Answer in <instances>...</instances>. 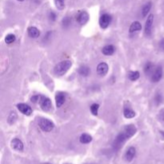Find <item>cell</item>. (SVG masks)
<instances>
[{
	"instance_id": "11",
	"label": "cell",
	"mask_w": 164,
	"mask_h": 164,
	"mask_svg": "<svg viewBox=\"0 0 164 164\" xmlns=\"http://www.w3.org/2000/svg\"><path fill=\"white\" fill-rule=\"evenodd\" d=\"M11 147L14 148L15 150L18 151H22L23 150V143L18 139H14L11 141Z\"/></svg>"
},
{
	"instance_id": "31",
	"label": "cell",
	"mask_w": 164,
	"mask_h": 164,
	"mask_svg": "<svg viewBox=\"0 0 164 164\" xmlns=\"http://www.w3.org/2000/svg\"><path fill=\"white\" fill-rule=\"evenodd\" d=\"M55 18H56V15L54 13V12H51V13H50V18L52 20V21H55Z\"/></svg>"
},
{
	"instance_id": "23",
	"label": "cell",
	"mask_w": 164,
	"mask_h": 164,
	"mask_svg": "<svg viewBox=\"0 0 164 164\" xmlns=\"http://www.w3.org/2000/svg\"><path fill=\"white\" fill-rule=\"evenodd\" d=\"M15 41V35H13V34H9L6 36L5 38V42L7 44H11V43H13V42Z\"/></svg>"
},
{
	"instance_id": "9",
	"label": "cell",
	"mask_w": 164,
	"mask_h": 164,
	"mask_svg": "<svg viewBox=\"0 0 164 164\" xmlns=\"http://www.w3.org/2000/svg\"><path fill=\"white\" fill-rule=\"evenodd\" d=\"M154 22V15L153 14H150L147 17V21H146V24H145V33L146 35H150L151 34V29H152V25H153Z\"/></svg>"
},
{
	"instance_id": "29",
	"label": "cell",
	"mask_w": 164,
	"mask_h": 164,
	"mask_svg": "<svg viewBox=\"0 0 164 164\" xmlns=\"http://www.w3.org/2000/svg\"><path fill=\"white\" fill-rule=\"evenodd\" d=\"M63 25H64V26H68V25L70 23V18H69L68 17L65 18H64V19L63 20Z\"/></svg>"
},
{
	"instance_id": "27",
	"label": "cell",
	"mask_w": 164,
	"mask_h": 164,
	"mask_svg": "<svg viewBox=\"0 0 164 164\" xmlns=\"http://www.w3.org/2000/svg\"><path fill=\"white\" fill-rule=\"evenodd\" d=\"M40 98H41V95H34V96L31 97V100L34 103H38V102L40 100Z\"/></svg>"
},
{
	"instance_id": "35",
	"label": "cell",
	"mask_w": 164,
	"mask_h": 164,
	"mask_svg": "<svg viewBox=\"0 0 164 164\" xmlns=\"http://www.w3.org/2000/svg\"><path fill=\"white\" fill-rule=\"evenodd\" d=\"M44 164H51V163H44Z\"/></svg>"
},
{
	"instance_id": "34",
	"label": "cell",
	"mask_w": 164,
	"mask_h": 164,
	"mask_svg": "<svg viewBox=\"0 0 164 164\" xmlns=\"http://www.w3.org/2000/svg\"><path fill=\"white\" fill-rule=\"evenodd\" d=\"M18 1H19V2H23V1H24V0H18Z\"/></svg>"
},
{
	"instance_id": "1",
	"label": "cell",
	"mask_w": 164,
	"mask_h": 164,
	"mask_svg": "<svg viewBox=\"0 0 164 164\" xmlns=\"http://www.w3.org/2000/svg\"><path fill=\"white\" fill-rule=\"evenodd\" d=\"M72 66V63L70 62V60H64L59 63L55 67L54 71L57 75L59 76H62L64 74H66L68 70L70 69Z\"/></svg>"
},
{
	"instance_id": "17",
	"label": "cell",
	"mask_w": 164,
	"mask_h": 164,
	"mask_svg": "<svg viewBox=\"0 0 164 164\" xmlns=\"http://www.w3.org/2000/svg\"><path fill=\"white\" fill-rule=\"evenodd\" d=\"M141 29H142V26L140 24L139 22L135 21L131 23V27H130L129 31L131 33H134V32L139 31H140Z\"/></svg>"
},
{
	"instance_id": "12",
	"label": "cell",
	"mask_w": 164,
	"mask_h": 164,
	"mask_svg": "<svg viewBox=\"0 0 164 164\" xmlns=\"http://www.w3.org/2000/svg\"><path fill=\"white\" fill-rule=\"evenodd\" d=\"M65 94L63 92H58L55 95V101H56V106L57 107H62V105L65 102Z\"/></svg>"
},
{
	"instance_id": "26",
	"label": "cell",
	"mask_w": 164,
	"mask_h": 164,
	"mask_svg": "<svg viewBox=\"0 0 164 164\" xmlns=\"http://www.w3.org/2000/svg\"><path fill=\"white\" fill-rule=\"evenodd\" d=\"M98 109H99V105L97 103H94L91 106V111L94 115H98Z\"/></svg>"
},
{
	"instance_id": "25",
	"label": "cell",
	"mask_w": 164,
	"mask_h": 164,
	"mask_svg": "<svg viewBox=\"0 0 164 164\" xmlns=\"http://www.w3.org/2000/svg\"><path fill=\"white\" fill-rule=\"evenodd\" d=\"M16 119H17V115L15 114V112H11L9 115V117H8V122L10 124H13Z\"/></svg>"
},
{
	"instance_id": "22",
	"label": "cell",
	"mask_w": 164,
	"mask_h": 164,
	"mask_svg": "<svg viewBox=\"0 0 164 164\" xmlns=\"http://www.w3.org/2000/svg\"><path fill=\"white\" fill-rule=\"evenodd\" d=\"M139 76L140 74L139 71H131L129 73V79L131 81H136Z\"/></svg>"
},
{
	"instance_id": "2",
	"label": "cell",
	"mask_w": 164,
	"mask_h": 164,
	"mask_svg": "<svg viewBox=\"0 0 164 164\" xmlns=\"http://www.w3.org/2000/svg\"><path fill=\"white\" fill-rule=\"evenodd\" d=\"M38 126L41 129L45 131V132H50L51 131L54 127H55V124L53 123L51 120L45 118H40L38 119Z\"/></svg>"
},
{
	"instance_id": "3",
	"label": "cell",
	"mask_w": 164,
	"mask_h": 164,
	"mask_svg": "<svg viewBox=\"0 0 164 164\" xmlns=\"http://www.w3.org/2000/svg\"><path fill=\"white\" fill-rule=\"evenodd\" d=\"M38 104L40 105V107L44 111H49L51 109V107H52V103H51V99L47 98V97L42 96V95H41V98H40V100L38 102Z\"/></svg>"
},
{
	"instance_id": "24",
	"label": "cell",
	"mask_w": 164,
	"mask_h": 164,
	"mask_svg": "<svg viewBox=\"0 0 164 164\" xmlns=\"http://www.w3.org/2000/svg\"><path fill=\"white\" fill-rule=\"evenodd\" d=\"M55 7L59 9V10H63L64 7H65V3H64V0H55Z\"/></svg>"
},
{
	"instance_id": "5",
	"label": "cell",
	"mask_w": 164,
	"mask_h": 164,
	"mask_svg": "<svg viewBox=\"0 0 164 164\" xmlns=\"http://www.w3.org/2000/svg\"><path fill=\"white\" fill-rule=\"evenodd\" d=\"M112 18L108 14H103L99 18V25L102 29H106L111 23Z\"/></svg>"
},
{
	"instance_id": "28",
	"label": "cell",
	"mask_w": 164,
	"mask_h": 164,
	"mask_svg": "<svg viewBox=\"0 0 164 164\" xmlns=\"http://www.w3.org/2000/svg\"><path fill=\"white\" fill-rule=\"evenodd\" d=\"M155 102L157 103V104H159L161 102H162V95L160 94H157L155 95Z\"/></svg>"
},
{
	"instance_id": "19",
	"label": "cell",
	"mask_w": 164,
	"mask_h": 164,
	"mask_svg": "<svg viewBox=\"0 0 164 164\" xmlns=\"http://www.w3.org/2000/svg\"><path fill=\"white\" fill-rule=\"evenodd\" d=\"M144 72L147 75H150V74H153L154 72V65L150 62L148 63L145 65L144 66Z\"/></svg>"
},
{
	"instance_id": "20",
	"label": "cell",
	"mask_w": 164,
	"mask_h": 164,
	"mask_svg": "<svg viewBox=\"0 0 164 164\" xmlns=\"http://www.w3.org/2000/svg\"><path fill=\"white\" fill-rule=\"evenodd\" d=\"M79 73L82 76H87L90 74V68L86 66H82L79 69Z\"/></svg>"
},
{
	"instance_id": "13",
	"label": "cell",
	"mask_w": 164,
	"mask_h": 164,
	"mask_svg": "<svg viewBox=\"0 0 164 164\" xmlns=\"http://www.w3.org/2000/svg\"><path fill=\"white\" fill-rule=\"evenodd\" d=\"M135 153H136V150H135V147H130L128 150H126V154H125V159L127 162H131L132 160L135 155Z\"/></svg>"
},
{
	"instance_id": "21",
	"label": "cell",
	"mask_w": 164,
	"mask_h": 164,
	"mask_svg": "<svg viewBox=\"0 0 164 164\" xmlns=\"http://www.w3.org/2000/svg\"><path fill=\"white\" fill-rule=\"evenodd\" d=\"M150 8H151V3L148 2L147 3H146L143 7V10H142V14H143V17H146L147 14L149 13Z\"/></svg>"
},
{
	"instance_id": "4",
	"label": "cell",
	"mask_w": 164,
	"mask_h": 164,
	"mask_svg": "<svg viewBox=\"0 0 164 164\" xmlns=\"http://www.w3.org/2000/svg\"><path fill=\"white\" fill-rule=\"evenodd\" d=\"M137 129L135 125L133 124H130V125H127L124 127V129L122 131V132L123 133V135L126 136V138L128 139L130 138H131L133 135H135V134L136 133Z\"/></svg>"
},
{
	"instance_id": "30",
	"label": "cell",
	"mask_w": 164,
	"mask_h": 164,
	"mask_svg": "<svg viewBox=\"0 0 164 164\" xmlns=\"http://www.w3.org/2000/svg\"><path fill=\"white\" fill-rule=\"evenodd\" d=\"M159 119H160L162 121H164V109H163V110L159 112Z\"/></svg>"
},
{
	"instance_id": "16",
	"label": "cell",
	"mask_w": 164,
	"mask_h": 164,
	"mask_svg": "<svg viewBox=\"0 0 164 164\" xmlns=\"http://www.w3.org/2000/svg\"><path fill=\"white\" fill-rule=\"evenodd\" d=\"M102 52L105 55H111L115 52V47L112 45L105 46L102 50Z\"/></svg>"
},
{
	"instance_id": "15",
	"label": "cell",
	"mask_w": 164,
	"mask_h": 164,
	"mask_svg": "<svg viewBox=\"0 0 164 164\" xmlns=\"http://www.w3.org/2000/svg\"><path fill=\"white\" fill-rule=\"evenodd\" d=\"M123 115L126 119H132L135 116V112L129 107H125L123 109Z\"/></svg>"
},
{
	"instance_id": "14",
	"label": "cell",
	"mask_w": 164,
	"mask_h": 164,
	"mask_svg": "<svg viewBox=\"0 0 164 164\" xmlns=\"http://www.w3.org/2000/svg\"><path fill=\"white\" fill-rule=\"evenodd\" d=\"M28 35L31 38H38V36L40 35V31L38 28H36L35 27H31L28 28L27 30Z\"/></svg>"
},
{
	"instance_id": "8",
	"label": "cell",
	"mask_w": 164,
	"mask_h": 164,
	"mask_svg": "<svg viewBox=\"0 0 164 164\" xmlns=\"http://www.w3.org/2000/svg\"><path fill=\"white\" fill-rule=\"evenodd\" d=\"M18 110L19 111L23 113V115H31L32 113V109L30 106H28L27 104L25 103H18L17 105Z\"/></svg>"
},
{
	"instance_id": "18",
	"label": "cell",
	"mask_w": 164,
	"mask_h": 164,
	"mask_svg": "<svg viewBox=\"0 0 164 164\" xmlns=\"http://www.w3.org/2000/svg\"><path fill=\"white\" fill-rule=\"evenodd\" d=\"M79 141L81 143L87 144L92 141V137L88 134H83V135H81L80 138H79Z\"/></svg>"
},
{
	"instance_id": "6",
	"label": "cell",
	"mask_w": 164,
	"mask_h": 164,
	"mask_svg": "<svg viewBox=\"0 0 164 164\" xmlns=\"http://www.w3.org/2000/svg\"><path fill=\"white\" fill-rule=\"evenodd\" d=\"M76 19L78 23L81 25L86 24L89 20V14L86 11H79L76 16Z\"/></svg>"
},
{
	"instance_id": "10",
	"label": "cell",
	"mask_w": 164,
	"mask_h": 164,
	"mask_svg": "<svg viewBox=\"0 0 164 164\" xmlns=\"http://www.w3.org/2000/svg\"><path fill=\"white\" fill-rule=\"evenodd\" d=\"M108 72V65L106 63H99L97 66V73L100 76H104Z\"/></svg>"
},
{
	"instance_id": "7",
	"label": "cell",
	"mask_w": 164,
	"mask_h": 164,
	"mask_svg": "<svg viewBox=\"0 0 164 164\" xmlns=\"http://www.w3.org/2000/svg\"><path fill=\"white\" fill-rule=\"evenodd\" d=\"M163 76V69L161 66H157L154 70L153 74L151 75V80L153 81L154 83H158L160 80Z\"/></svg>"
},
{
	"instance_id": "33",
	"label": "cell",
	"mask_w": 164,
	"mask_h": 164,
	"mask_svg": "<svg viewBox=\"0 0 164 164\" xmlns=\"http://www.w3.org/2000/svg\"><path fill=\"white\" fill-rule=\"evenodd\" d=\"M161 134H162L163 135H164V131H161Z\"/></svg>"
},
{
	"instance_id": "32",
	"label": "cell",
	"mask_w": 164,
	"mask_h": 164,
	"mask_svg": "<svg viewBox=\"0 0 164 164\" xmlns=\"http://www.w3.org/2000/svg\"><path fill=\"white\" fill-rule=\"evenodd\" d=\"M159 46H160L161 49L164 51V38H163L160 41V42H159Z\"/></svg>"
}]
</instances>
